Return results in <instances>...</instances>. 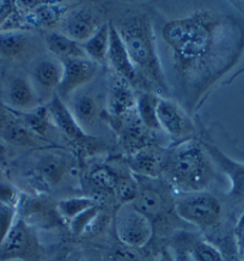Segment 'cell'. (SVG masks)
Listing matches in <instances>:
<instances>
[{
  "label": "cell",
  "mask_w": 244,
  "mask_h": 261,
  "mask_svg": "<svg viewBox=\"0 0 244 261\" xmlns=\"http://www.w3.org/2000/svg\"><path fill=\"white\" fill-rule=\"evenodd\" d=\"M115 259L116 261H137V257L128 252H119Z\"/></svg>",
  "instance_id": "cell-37"
},
{
  "label": "cell",
  "mask_w": 244,
  "mask_h": 261,
  "mask_svg": "<svg viewBox=\"0 0 244 261\" xmlns=\"http://www.w3.org/2000/svg\"><path fill=\"white\" fill-rule=\"evenodd\" d=\"M18 11L17 2H0V32Z\"/></svg>",
  "instance_id": "cell-32"
},
{
  "label": "cell",
  "mask_w": 244,
  "mask_h": 261,
  "mask_svg": "<svg viewBox=\"0 0 244 261\" xmlns=\"http://www.w3.org/2000/svg\"><path fill=\"white\" fill-rule=\"evenodd\" d=\"M39 176L48 186H56L63 181L67 171V162L57 154H46L36 164Z\"/></svg>",
  "instance_id": "cell-20"
},
{
  "label": "cell",
  "mask_w": 244,
  "mask_h": 261,
  "mask_svg": "<svg viewBox=\"0 0 244 261\" xmlns=\"http://www.w3.org/2000/svg\"><path fill=\"white\" fill-rule=\"evenodd\" d=\"M160 95L151 91H142L137 95V115L140 122L150 130H158L157 103Z\"/></svg>",
  "instance_id": "cell-23"
},
{
  "label": "cell",
  "mask_w": 244,
  "mask_h": 261,
  "mask_svg": "<svg viewBox=\"0 0 244 261\" xmlns=\"http://www.w3.org/2000/svg\"><path fill=\"white\" fill-rule=\"evenodd\" d=\"M157 119L159 128L174 140L185 142L194 133V123L188 113L173 99L159 96L157 103Z\"/></svg>",
  "instance_id": "cell-6"
},
{
  "label": "cell",
  "mask_w": 244,
  "mask_h": 261,
  "mask_svg": "<svg viewBox=\"0 0 244 261\" xmlns=\"http://www.w3.org/2000/svg\"><path fill=\"white\" fill-rule=\"evenodd\" d=\"M163 173L184 193L201 192L214 177L211 157L201 142L185 140L166 156Z\"/></svg>",
  "instance_id": "cell-3"
},
{
  "label": "cell",
  "mask_w": 244,
  "mask_h": 261,
  "mask_svg": "<svg viewBox=\"0 0 244 261\" xmlns=\"http://www.w3.org/2000/svg\"><path fill=\"white\" fill-rule=\"evenodd\" d=\"M115 231L129 248H144L153 236V224L132 202H126L115 216Z\"/></svg>",
  "instance_id": "cell-5"
},
{
  "label": "cell",
  "mask_w": 244,
  "mask_h": 261,
  "mask_svg": "<svg viewBox=\"0 0 244 261\" xmlns=\"http://www.w3.org/2000/svg\"><path fill=\"white\" fill-rule=\"evenodd\" d=\"M77 261H85V260H77Z\"/></svg>",
  "instance_id": "cell-41"
},
{
  "label": "cell",
  "mask_w": 244,
  "mask_h": 261,
  "mask_svg": "<svg viewBox=\"0 0 244 261\" xmlns=\"http://www.w3.org/2000/svg\"><path fill=\"white\" fill-rule=\"evenodd\" d=\"M64 65L63 80L58 87V96L63 99L68 97L72 92L90 83L97 74L98 65L88 58L82 59H66L61 60Z\"/></svg>",
  "instance_id": "cell-9"
},
{
  "label": "cell",
  "mask_w": 244,
  "mask_h": 261,
  "mask_svg": "<svg viewBox=\"0 0 244 261\" xmlns=\"http://www.w3.org/2000/svg\"><path fill=\"white\" fill-rule=\"evenodd\" d=\"M175 211L181 219L201 229L212 228L222 218L221 201L205 191L185 193L175 202Z\"/></svg>",
  "instance_id": "cell-4"
},
{
  "label": "cell",
  "mask_w": 244,
  "mask_h": 261,
  "mask_svg": "<svg viewBox=\"0 0 244 261\" xmlns=\"http://www.w3.org/2000/svg\"><path fill=\"white\" fill-rule=\"evenodd\" d=\"M35 137L36 136L33 135L23 122H19L15 119L3 130L0 138L16 146H34L36 144Z\"/></svg>",
  "instance_id": "cell-25"
},
{
  "label": "cell",
  "mask_w": 244,
  "mask_h": 261,
  "mask_svg": "<svg viewBox=\"0 0 244 261\" xmlns=\"http://www.w3.org/2000/svg\"><path fill=\"white\" fill-rule=\"evenodd\" d=\"M109 27H111V41H109L106 61L114 70L115 75H119V77L128 82L130 85L137 87L142 80H140L138 72H137L128 53H127L125 44L122 42V39L116 27L111 23H109Z\"/></svg>",
  "instance_id": "cell-11"
},
{
  "label": "cell",
  "mask_w": 244,
  "mask_h": 261,
  "mask_svg": "<svg viewBox=\"0 0 244 261\" xmlns=\"http://www.w3.org/2000/svg\"><path fill=\"white\" fill-rule=\"evenodd\" d=\"M99 208L97 205L92 206V207L88 208L79 214L77 217H74L72 221L68 223L70 224L71 231L74 233V235H82L85 231H88L89 228L94 224V223L97 221L99 216Z\"/></svg>",
  "instance_id": "cell-30"
},
{
  "label": "cell",
  "mask_w": 244,
  "mask_h": 261,
  "mask_svg": "<svg viewBox=\"0 0 244 261\" xmlns=\"http://www.w3.org/2000/svg\"><path fill=\"white\" fill-rule=\"evenodd\" d=\"M109 41H111V27L109 23H103L90 39L82 43V47L89 59L95 63H102L108 57Z\"/></svg>",
  "instance_id": "cell-21"
},
{
  "label": "cell",
  "mask_w": 244,
  "mask_h": 261,
  "mask_svg": "<svg viewBox=\"0 0 244 261\" xmlns=\"http://www.w3.org/2000/svg\"><path fill=\"white\" fill-rule=\"evenodd\" d=\"M46 44L54 56H58L63 60L82 59L88 58L80 43L75 42L63 33H49L46 36ZM89 59V58H88Z\"/></svg>",
  "instance_id": "cell-19"
},
{
  "label": "cell",
  "mask_w": 244,
  "mask_h": 261,
  "mask_svg": "<svg viewBox=\"0 0 244 261\" xmlns=\"http://www.w3.org/2000/svg\"><path fill=\"white\" fill-rule=\"evenodd\" d=\"M225 261H240V256L237 250L235 241H228L224 245V249L222 250Z\"/></svg>",
  "instance_id": "cell-35"
},
{
  "label": "cell",
  "mask_w": 244,
  "mask_h": 261,
  "mask_svg": "<svg viewBox=\"0 0 244 261\" xmlns=\"http://www.w3.org/2000/svg\"><path fill=\"white\" fill-rule=\"evenodd\" d=\"M119 122L121 144L128 151L129 154L152 146V143H151L152 142V130L147 129L140 122L137 113L128 118L120 120Z\"/></svg>",
  "instance_id": "cell-14"
},
{
  "label": "cell",
  "mask_w": 244,
  "mask_h": 261,
  "mask_svg": "<svg viewBox=\"0 0 244 261\" xmlns=\"http://www.w3.org/2000/svg\"><path fill=\"white\" fill-rule=\"evenodd\" d=\"M95 205L96 204L94 199L91 198H68L58 202L57 212L61 219L70 223L79 214H82L83 211L88 210V208H90Z\"/></svg>",
  "instance_id": "cell-26"
},
{
  "label": "cell",
  "mask_w": 244,
  "mask_h": 261,
  "mask_svg": "<svg viewBox=\"0 0 244 261\" xmlns=\"http://www.w3.org/2000/svg\"><path fill=\"white\" fill-rule=\"evenodd\" d=\"M140 80L158 92L167 91L166 74L158 56L152 22L146 15H134L116 27Z\"/></svg>",
  "instance_id": "cell-2"
},
{
  "label": "cell",
  "mask_w": 244,
  "mask_h": 261,
  "mask_svg": "<svg viewBox=\"0 0 244 261\" xmlns=\"http://www.w3.org/2000/svg\"><path fill=\"white\" fill-rule=\"evenodd\" d=\"M9 98L13 107L20 111L30 112L40 107L37 91L29 80L24 77H16L10 82Z\"/></svg>",
  "instance_id": "cell-16"
},
{
  "label": "cell",
  "mask_w": 244,
  "mask_h": 261,
  "mask_svg": "<svg viewBox=\"0 0 244 261\" xmlns=\"http://www.w3.org/2000/svg\"><path fill=\"white\" fill-rule=\"evenodd\" d=\"M235 243L240 257L244 259V212L237 222L235 228Z\"/></svg>",
  "instance_id": "cell-34"
},
{
  "label": "cell",
  "mask_w": 244,
  "mask_h": 261,
  "mask_svg": "<svg viewBox=\"0 0 244 261\" xmlns=\"http://www.w3.org/2000/svg\"><path fill=\"white\" fill-rule=\"evenodd\" d=\"M37 249L39 246L33 229L23 218H18L0 246V261L15 257L28 261L36 255Z\"/></svg>",
  "instance_id": "cell-8"
},
{
  "label": "cell",
  "mask_w": 244,
  "mask_h": 261,
  "mask_svg": "<svg viewBox=\"0 0 244 261\" xmlns=\"http://www.w3.org/2000/svg\"><path fill=\"white\" fill-rule=\"evenodd\" d=\"M97 103L88 94L77 95L72 102V115L83 128L92 123L97 115Z\"/></svg>",
  "instance_id": "cell-24"
},
{
  "label": "cell",
  "mask_w": 244,
  "mask_h": 261,
  "mask_svg": "<svg viewBox=\"0 0 244 261\" xmlns=\"http://www.w3.org/2000/svg\"><path fill=\"white\" fill-rule=\"evenodd\" d=\"M170 48L175 78L189 108L200 103L236 64L244 46L238 20L207 10L168 22L161 30Z\"/></svg>",
  "instance_id": "cell-1"
},
{
  "label": "cell",
  "mask_w": 244,
  "mask_h": 261,
  "mask_svg": "<svg viewBox=\"0 0 244 261\" xmlns=\"http://www.w3.org/2000/svg\"><path fill=\"white\" fill-rule=\"evenodd\" d=\"M91 181L96 186L104 191H118V188L121 185V180L118 176V174L114 173L108 167H98L91 173Z\"/></svg>",
  "instance_id": "cell-28"
},
{
  "label": "cell",
  "mask_w": 244,
  "mask_h": 261,
  "mask_svg": "<svg viewBox=\"0 0 244 261\" xmlns=\"http://www.w3.org/2000/svg\"><path fill=\"white\" fill-rule=\"evenodd\" d=\"M50 118L47 107H40L30 111L24 115L23 123L36 137H44L48 132Z\"/></svg>",
  "instance_id": "cell-27"
},
{
  "label": "cell",
  "mask_w": 244,
  "mask_h": 261,
  "mask_svg": "<svg viewBox=\"0 0 244 261\" xmlns=\"http://www.w3.org/2000/svg\"><path fill=\"white\" fill-rule=\"evenodd\" d=\"M61 20L64 35L80 44L90 39L102 25L98 17L91 10L83 8L67 11Z\"/></svg>",
  "instance_id": "cell-12"
},
{
  "label": "cell",
  "mask_w": 244,
  "mask_h": 261,
  "mask_svg": "<svg viewBox=\"0 0 244 261\" xmlns=\"http://www.w3.org/2000/svg\"><path fill=\"white\" fill-rule=\"evenodd\" d=\"M32 40L23 30L0 32V57L9 60H19L32 49Z\"/></svg>",
  "instance_id": "cell-15"
},
{
  "label": "cell",
  "mask_w": 244,
  "mask_h": 261,
  "mask_svg": "<svg viewBox=\"0 0 244 261\" xmlns=\"http://www.w3.org/2000/svg\"><path fill=\"white\" fill-rule=\"evenodd\" d=\"M4 261H25V260L18 259V257H15V259H8V260H4Z\"/></svg>",
  "instance_id": "cell-40"
},
{
  "label": "cell",
  "mask_w": 244,
  "mask_h": 261,
  "mask_svg": "<svg viewBox=\"0 0 244 261\" xmlns=\"http://www.w3.org/2000/svg\"><path fill=\"white\" fill-rule=\"evenodd\" d=\"M15 118H13V113L6 108L5 106L0 105V136H2L3 130L8 127L9 123H11Z\"/></svg>",
  "instance_id": "cell-36"
},
{
  "label": "cell",
  "mask_w": 244,
  "mask_h": 261,
  "mask_svg": "<svg viewBox=\"0 0 244 261\" xmlns=\"http://www.w3.org/2000/svg\"><path fill=\"white\" fill-rule=\"evenodd\" d=\"M138 210L152 222V219L159 218L166 212V199L159 191L153 187H144L138 191L137 197L132 201Z\"/></svg>",
  "instance_id": "cell-18"
},
{
  "label": "cell",
  "mask_w": 244,
  "mask_h": 261,
  "mask_svg": "<svg viewBox=\"0 0 244 261\" xmlns=\"http://www.w3.org/2000/svg\"><path fill=\"white\" fill-rule=\"evenodd\" d=\"M47 261H66V255H64V254H60V255L51 257V259L47 260Z\"/></svg>",
  "instance_id": "cell-39"
},
{
  "label": "cell",
  "mask_w": 244,
  "mask_h": 261,
  "mask_svg": "<svg viewBox=\"0 0 244 261\" xmlns=\"http://www.w3.org/2000/svg\"><path fill=\"white\" fill-rule=\"evenodd\" d=\"M189 253L194 261H225L222 250L207 241L195 242Z\"/></svg>",
  "instance_id": "cell-29"
},
{
  "label": "cell",
  "mask_w": 244,
  "mask_h": 261,
  "mask_svg": "<svg viewBox=\"0 0 244 261\" xmlns=\"http://www.w3.org/2000/svg\"><path fill=\"white\" fill-rule=\"evenodd\" d=\"M49 114L50 122H53L58 129L60 130L66 138L73 143L78 147L89 149V146H95V139L85 132L72 115L70 109H68L63 99L56 95L50 99V102L46 106Z\"/></svg>",
  "instance_id": "cell-7"
},
{
  "label": "cell",
  "mask_w": 244,
  "mask_h": 261,
  "mask_svg": "<svg viewBox=\"0 0 244 261\" xmlns=\"http://www.w3.org/2000/svg\"><path fill=\"white\" fill-rule=\"evenodd\" d=\"M106 108L109 115L115 121H120L137 113V94L132 85L119 75H115L109 88Z\"/></svg>",
  "instance_id": "cell-10"
},
{
  "label": "cell",
  "mask_w": 244,
  "mask_h": 261,
  "mask_svg": "<svg viewBox=\"0 0 244 261\" xmlns=\"http://www.w3.org/2000/svg\"><path fill=\"white\" fill-rule=\"evenodd\" d=\"M17 221V206L0 202V246Z\"/></svg>",
  "instance_id": "cell-31"
},
{
  "label": "cell",
  "mask_w": 244,
  "mask_h": 261,
  "mask_svg": "<svg viewBox=\"0 0 244 261\" xmlns=\"http://www.w3.org/2000/svg\"><path fill=\"white\" fill-rule=\"evenodd\" d=\"M128 163L132 169L147 177H158L163 173L166 156L158 153L152 146L130 154Z\"/></svg>",
  "instance_id": "cell-17"
},
{
  "label": "cell",
  "mask_w": 244,
  "mask_h": 261,
  "mask_svg": "<svg viewBox=\"0 0 244 261\" xmlns=\"http://www.w3.org/2000/svg\"><path fill=\"white\" fill-rule=\"evenodd\" d=\"M6 159H8V151H6L4 144L0 142V164H4L6 162Z\"/></svg>",
  "instance_id": "cell-38"
},
{
  "label": "cell",
  "mask_w": 244,
  "mask_h": 261,
  "mask_svg": "<svg viewBox=\"0 0 244 261\" xmlns=\"http://www.w3.org/2000/svg\"><path fill=\"white\" fill-rule=\"evenodd\" d=\"M0 202L17 206L19 202L18 191L12 185L0 182Z\"/></svg>",
  "instance_id": "cell-33"
},
{
  "label": "cell",
  "mask_w": 244,
  "mask_h": 261,
  "mask_svg": "<svg viewBox=\"0 0 244 261\" xmlns=\"http://www.w3.org/2000/svg\"><path fill=\"white\" fill-rule=\"evenodd\" d=\"M64 74V65L59 60L40 61L34 70V80L44 89H58Z\"/></svg>",
  "instance_id": "cell-22"
},
{
  "label": "cell",
  "mask_w": 244,
  "mask_h": 261,
  "mask_svg": "<svg viewBox=\"0 0 244 261\" xmlns=\"http://www.w3.org/2000/svg\"><path fill=\"white\" fill-rule=\"evenodd\" d=\"M201 144L207 151L211 160L214 161L219 168L228 175L230 184H231L230 197L236 199V200H242L244 199V163L231 160L221 149H218L211 143L202 140Z\"/></svg>",
  "instance_id": "cell-13"
}]
</instances>
